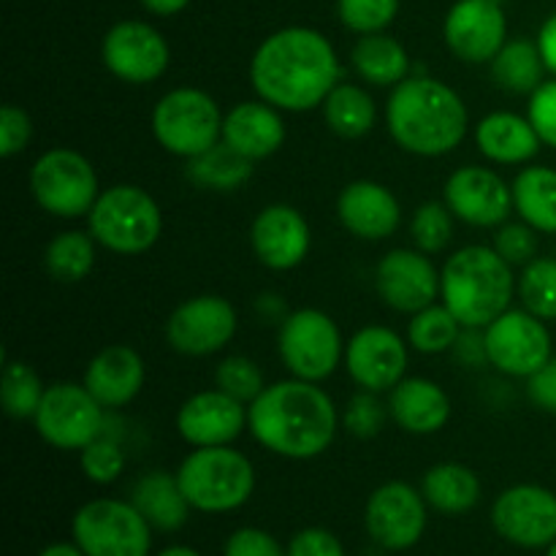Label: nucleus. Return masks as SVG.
Instances as JSON below:
<instances>
[{
    "mask_svg": "<svg viewBox=\"0 0 556 556\" xmlns=\"http://www.w3.org/2000/svg\"><path fill=\"white\" fill-rule=\"evenodd\" d=\"M30 190L43 212L65 220L90 215L101 195L92 163L71 147H54L38 155L30 168Z\"/></svg>",
    "mask_w": 556,
    "mask_h": 556,
    "instance_id": "obj_8",
    "label": "nucleus"
},
{
    "mask_svg": "<svg viewBox=\"0 0 556 556\" xmlns=\"http://www.w3.org/2000/svg\"><path fill=\"white\" fill-rule=\"evenodd\" d=\"M400 14V0H337V16L348 30L383 33Z\"/></svg>",
    "mask_w": 556,
    "mask_h": 556,
    "instance_id": "obj_41",
    "label": "nucleus"
},
{
    "mask_svg": "<svg viewBox=\"0 0 556 556\" xmlns=\"http://www.w3.org/2000/svg\"><path fill=\"white\" fill-rule=\"evenodd\" d=\"M74 541L87 556H150L152 525L134 503L92 500L76 510Z\"/></svg>",
    "mask_w": 556,
    "mask_h": 556,
    "instance_id": "obj_10",
    "label": "nucleus"
},
{
    "mask_svg": "<svg viewBox=\"0 0 556 556\" xmlns=\"http://www.w3.org/2000/svg\"><path fill=\"white\" fill-rule=\"evenodd\" d=\"M38 556H87L79 546H71V543H52V546L43 548Z\"/></svg>",
    "mask_w": 556,
    "mask_h": 556,
    "instance_id": "obj_52",
    "label": "nucleus"
},
{
    "mask_svg": "<svg viewBox=\"0 0 556 556\" xmlns=\"http://www.w3.org/2000/svg\"><path fill=\"white\" fill-rule=\"evenodd\" d=\"M389 413L400 429L410 434H434L448 424L451 400L434 380L402 378L391 389Z\"/></svg>",
    "mask_w": 556,
    "mask_h": 556,
    "instance_id": "obj_26",
    "label": "nucleus"
},
{
    "mask_svg": "<svg viewBox=\"0 0 556 556\" xmlns=\"http://www.w3.org/2000/svg\"><path fill=\"white\" fill-rule=\"evenodd\" d=\"M96 266V239L87 231H63L43 250V269L58 282H79Z\"/></svg>",
    "mask_w": 556,
    "mask_h": 556,
    "instance_id": "obj_35",
    "label": "nucleus"
},
{
    "mask_svg": "<svg viewBox=\"0 0 556 556\" xmlns=\"http://www.w3.org/2000/svg\"><path fill=\"white\" fill-rule=\"evenodd\" d=\"M130 503L141 510L147 521L161 532H174L188 521L190 503L179 489L177 476L168 472H147L136 481Z\"/></svg>",
    "mask_w": 556,
    "mask_h": 556,
    "instance_id": "obj_28",
    "label": "nucleus"
},
{
    "mask_svg": "<svg viewBox=\"0 0 556 556\" xmlns=\"http://www.w3.org/2000/svg\"><path fill=\"white\" fill-rule=\"evenodd\" d=\"M497 3H503V0H497Z\"/></svg>",
    "mask_w": 556,
    "mask_h": 556,
    "instance_id": "obj_55",
    "label": "nucleus"
},
{
    "mask_svg": "<svg viewBox=\"0 0 556 556\" xmlns=\"http://www.w3.org/2000/svg\"><path fill=\"white\" fill-rule=\"evenodd\" d=\"M445 204L456 220L478 228H500L514 210V188L497 172L462 166L445 182Z\"/></svg>",
    "mask_w": 556,
    "mask_h": 556,
    "instance_id": "obj_18",
    "label": "nucleus"
},
{
    "mask_svg": "<svg viewBox=\"0 0 556 556\" xmlns=\"http://www.w3.org/2000/svg\"><path fill=\"white\" fill-rule=\"evenodd\" d=\"M535 228L521 223H503L494 233L492 248L508 261L510 266H527L538 255V237Z\"/></svg>",
    "mask_w": 556,
    "mask_h": 556,
    "instance_id": "obj_43",
    "label": "nucleus"
},
{
    "mask_svg": "<svg viewBox=\"0 0 556 556\" xmlns=\"http://www.w3.org/2000/svg\"><path fill=\"white\" fill-rule=\"evenodd\" d=\"M237 309L223 296H193L166 320V342L182 356H212L237 334Z\"/></svg>",
    "mask_w": 556,
    "mask_h": 556,
    "instance_id": "obj_14",
    "label": "nucleus"
},
{
    "mask_svg": "<svg viewBox=\"0 0 556 556\" xmlns=\"http://www.w3.org/2000/svg\"><path fill=\"white\" fill-rule=\"evenodd\" d=\"M492 527L521 548H543L556 541V494L535 483L510 486L494 500Z\"/></svg>",
    "mask_w": 556,
    "mask_h": 556,
    "instance_id": "obj_15",
    "label": "nucleus"
},
{
    "mask_svg": "<svg viewBox=\"0 0 556 556\" xmlns=\"http://www.w3.org/2000/svg\"><path fill=\"white\" fill-rule=\"evenodd\" d=\"M353 71L375 87H396L410 76V54L389 33H367L351 52Z\"/></svg>",
    "mask_w": 556,
    "mask_h": 556,
    "instance_id": "obj_29",
    "label": "nucleus"
},
{
    "mask_svg": "<svg viewBox=\"0 0 556 556\" xmlns=\"http://www.w3.org/2000/svg\"><path fill=\"white\" fill-rule=\"evenodd\" d=\"M248 427V405L226 391H199L182 402L177 413V432L193 448L231 445Z\"/></svg>",
    "mask_w": 556,
    "mask_h": 556,
    "instance_id": "obj_21",
    "label": "nucleus"
},
{
    "mask_svg": "<svg viewBox=\"0 0 556 556\" xmlns=\"http://www.w3.org/2000/svg\"><path fill=\"white\" fill-rule=\"evenodd\" d=\"M527 394H530L532 405L556 416V358L527 378Z\"/></svg>",
    "mask_w": 556,
    "mask_h": 556,
    "instance_id": "obj_49",
    "label": "nucleus"
},
{
    "mask_svg": "<svg viewBox=\"0 0 556 556\" xmlns=\"http://www.w3.org/2000/svg\"><path fill=\"white\" fill-rule=\"evenodd\" d=\"M462 329L465 326L456 320L445 304H429V307L413 313L410 324H407V345L418 353H445L459 342Z\"/></svg>",
    "mask_w": 556,
    "mask_h": 556,
    "instance_id": "obj_36",
    "label": "nucleus"
},
{
    "mask_svg": "<svg viewBox=\"0 0 556 556\" xmlns=\"http://www.w3.org/2000/svg\"><path fill=\"white\" fill-rule=\"evenodd\" d=\"M476 144L492 163L519 166L541 152V136L530 117L514 112H492L478 123Z\"/></svg>",
    "mask_w": 556,
    "mask_h": 556,
    "instance_id": "obj_27",
    "label": "nucleus"
},
{
    "mask_svg": "<svg viewBox=\"0 0 556 556\" xmlns=\"http://www.w3.org/2000/svg\"><path fill=\"white\" fill-rule=\"evenodd\" d=\"M90 233L117 255H141L161 239L163 215L157 201L139 185H112L92 204Z\"/></svg>",
    "mask_w": 556,
    "mask_h": 556,
    "instance_id": "obj_6",
    "label": "nucleus"
},
{
    "mask_svg": "<svg viewBox=\"0 0 556 556\" xmlns=\"http://www.w3.org/2000/svg\"><path fill=\"white\" fill-rule=\"evenodd\" d=\"M516 293L514 266L494 248L467 244L445 261L440 271V296L465 329H486Z\"/></svg>",
    "mask_w": 556,
    "mask_h": 556,
    "instance_id": "obj_4",
    "label": "nucleus"
},
{
    "mask_svg": "<svg viewBox=\"0 0 556 556\" xmlns=\"http://www.w3.org/2000/svg\"><path fill=\"white\" fill-rule=\"evenodd\" d=\"M345 367L362 391H391L407 369V342L386 326L356 331L345 348Z\"/></svg>",
    "mask_w": 556,
    "mask_h": 556,
    "instance_id": "obj_20",
    "label": "nucleus"
},
{
    "mask_svg": "<svg viewBox=\"0 0 556 556\" xmlns=\"http://www.w3.org/2000/svg\"><path fill=\"white\" fill-rule=\"evenodd\" d=\"M340 60L324 33L291 25L271 33L250 60V85L261 101L280 112H309L324 106L340 85Z\"/></svg>",
    "mask_w": 556,
    "mask_h": 556,
    "instance_id": "obj_1",
    "label": "nucleus"
},
{
    "mask_svg": "<svg viewBox=\"0 0 556 556\" xmlns=\"http://www.w3.org/2000/svg\"><path fill=\"white\" fill-rule=\"evenodd\" d=\"M43 383L38 378L36 369L25 362H9L5 358L3 375H0V400H3V410L11 418H25L36 416L38 405L43 400Z\"/></svg>",
    "mask_w": 556,
    "mask_h": 556,
    "instance_id": "obj_37",
    "label": "nucleus"
},
{
    "mask_svg": "<svg viewBox=\"0 0 556 556\" xmlns=\"http://www.w3.org/2000/svg\"><path fill=\"white\" fill-rule=\"evenodd\" d=\"M410 237L416 242V250H421V253H443L448 248L451 237H454V212L448 210L445 201H427L413 215Z\"/></svg>",
    "mask_w": 556,
    "mask_h": 556,
    "instance_id": "obj_39",
    "label": "nucleus"
},
{
    "mask_svg": "<svg viewBox=\"0 0 556 556\" xmlns=\"http://www.w3.org/2000/svg\"><path fill=\"white\" fill-rule=\"evenodd\" d=\"M527 117H530V123L535 125L543 144L554 147L556 150V79L543 81V85L532 92Z\"/></svg>",
    "mask_w": 556,
    "mask_h": 556,
    "instance_id": "obj_46",
    "label": "nucleus"
},
{
    "mask_svg": "<svg viewBox=\"0 0 556 556\" xmlns=\"http://www.w3.org/2000/svg\"><path fill=\"white\" fill-rule=\"evenodd\" d=\"M215 389L226 391L228 396L239 400L242 405H253L264 386V372L258 364L248 356H228L215 369Z\"/></svg>",
    "mask_w": 556,
    "mask_h": 556,
    "instance_id": "obj_40",
    "label": "nucleus"
},
{
    "mask_svg": "<svg viewBox=\"0 0 556 556\" xmlns=\"http://www.w3.org/2000/svg\"><path fill=\"white\" fill-rule=\"evenodd\" d=\"M519 296L527 313L556 320V258H535L519 277Z\"/></svg>",
    "mask_w": 556,
    "mask_h": 556,
    "instance_id": "obj_38",
    "label": "nucleus"
},
{
    "mask_svg": "<svg viewBox=\"0 0 556 556\" xmlns=\"http://www.w3.org/2000/svg\"><path fill=\"white\" fill-rule=\"evenodd\" d=\"M538 47H541L546 71H552L556 76V14H552L543 22L541 33H538Z\"/></svg>",
    "mask_w": 556,
    "mask_h": 556,
    "instance_id": "obj_50",
    "label": "nucleus"
},
{
    "mask_svg": "<svg viewBox=\"0 0 556 556\" xmlns=\"http://www.w3.org/2000/svg\"><path fill=\"white\" fill-rule=\"evenodd\" d=\"M79 465H81V472H85L92 483L106 486V483H114L119 476H123L125 451L117 440L103 438L101 434V438L92 440L87 448L79 451Z\"/></svg>",
    "mask_w": 556,
    "mask_h": 556,
    "instance_id": "obj_42",
    "label": "nucleus"
},
{
    "mask_svg": "<svg viewBox=\"0 0 556 556\" xmlns=\"http://www.w3.org/2000/svg\"><path fill=\"white\" fill-rule=\"evenodd\" d=\"M421 489L427 505L448 516L467 514L481 500V481L470 467L459 465V462H443V465L429 467Z\"/></svg>",
    "mask_w": 556,
    "mask_h": 556,
    "instance_id": "obj_30",
    "label": "nucleus"
},
{
    "mask_svg": "<svg viewBox=\"0 0 556 556\" xmlns=\"http://www.w3.org/2000/svg\"><path fill=\"white\" fill-rule=\"evenodd\" d=\"M223 556H288L282 552L280 543L264 530H255V527H244L237 530L226 543V552Z\"/></svg>",
    "mask_w": 556,
    "mask_h": 556,
    "instance_id": "obj_47",
    "label": "nucleus"
},
{
    "mask_svg": "<svg viewBox=\"0 0 556 556\" xmlns=\"http://www.w3.org/2000/svg\"><path fill=\"white\" fill-rule=\"evenodd\" d=\"M486 362L510 378H530L552 362V334L538 315L505 309L483 329Z\"/></svg>",
    "mask_w": 556,
    "mask_h": 556,
    "instance_id": "obj_12",
    "label": "nucleus"
},
{
    "mask_svg": "<svg viewBox=\"0 0 556 556\" xmlns=\"http://www.w3.org/2000/svg\"><path fill=\"white\" fill-rule=\"evenodd\" d=\"M340 416L334 400L309 380L266 386L248 405V429L266 451L286 459H315L334 443Z\"/></svg>",
    "mask_w": 556,
    "mask_h": 556,
    "instance_id": "obj_2",
    "label": "nucleus"
},
{
    "mask_svg": "<svg viewBox=\"0 0 556 556\" xmlns=\"http://www.w3.org/2000/svg\"><path fill=\"white\" fill-rule=\"evenodd\" d=\"M514 210L541 233H556V168L530 166L514 179Z\"/></svg>",
    "mask_w": 556,
    "mask_h": 556,
    "instance_id": "obj_31",
    "label": "nucleus"
},
{
    "mask_svg": "<svg viewBox=\"0 0 556 556\" xmlns=\"http://www.w3.org/2000/svg\"><path fill=\"white\" fill-rule=\"evenodd\" d=\"M144 362L128 345H109L87 364L81 383L106 410L130 405L144 389Z\"/></svg>",
    "mask_w": 556,
    "mask_h": 556,
    "instance_id": "obj_24",
    "label": "nucleus"
},
{
    "mask_svg": "<svg viewBox=\"0 0 556 556\" xmlns=\"http://www.w3.org/2000/svg\"><path fill=\"white\" fill-rule=\"evenodd\" d=\"M443 38L462 63H492L508 41V20L497 0H456L443 22Z\"/></svg>",
    "mask_w": 556,
    "mask_h": 556,
    "instance_id": "obj_17",
    "label": "nucleus"
},
{
    "mask_svg": "<svg viewBox=\"0 0 556 556\" xmlns=\"http://www.w3.org/2000/svg\"><path fill=\"white\" fill-rule=\"evenodd\" d=\"M33 136V123L25 109L5 103L0 109V155L14 157L27 147Z\"/></svg>",
    "mask_w": 556,
    "mask_h": 556,
    "instance_id": "obj_45",
    "label": "nucleus"
},
{
    "mask_svg": "<svg viewBox=\"0 0 556 556\" xmlns=\"http://www.w3.org/2000/svg\"><path fill=\"white\" fill-rule=\"evenodd\" d=\"M386 416H391L389 405L378 400V394L372 391H362L351 400L345 410V427L348 432L356 434V438H375V434L383 429Z\"/></svg>",
    "mask_w": 556,
    "mask_h": 556,
    "instance_id": "obj_44",
    "label": "nucleus"
},
{
    "mask_svg": "<svg viewBox=\"0 0 556 556\" xmlns=\"http://www.w3.org/2000/svg\"><path fill=\"white\" fill-rule=\"evenodd\" d=\"M188 3L190 0H141L147 14L152 16H174L188 9Z\"/></svg>",
    "mask_w": 556,
    "mask_h": 556,
    "instance_id": "obj_51",
    "label": "nucleus"
},
{
    "mask_svg": "<svg viewBox=\"0 0 556 556\" xmlns=\"http://www.w3.org/2000/svg\"><path fill=\"white\" fill-rule=\"evenodd\" d=\"M223 141L253 163L275 155L286 141L280 109L266 101L237 103L223 119Z\"/></svg>",
    "mask_w": 556,
    "mask_h": 556,
    "instance_id": "obj_25",
    "label": "nucleus"
},
{
    "mask_svg": "<svg viewBox=\"0 0 556 556\" xmlns=\"http://www.w3.org/2000/svg\"><path fill=\"white\" fill-rule=\"evenodd\" d=\"M324 119L342 139H362L375 128L378 109L364 87L342 81L324 101Z\"/></svg>",
    "mask_w": 556,
    "mask_h": 556,
    "instance_id": "obj_33",
    "label": "nucleus"
},
{
    "mask_svg": "<svg viewBox=\"0 0 556 556\" xmlns=\"http://www.w3.org/2000/svg\"><path fill=\"white\" fill-rule=\"evenodd\" d=\"M157 556H201V554L193 552V548H188V546H168V548H163Z\"/></svg>",
    "mask_w": 556,
    "mask_h": 556,
    "instance_id": "obj_53",
    "label": "nucleus"
},
{
    "mask_svg": "<svg viewBox=\"0 0 556 556\" xmlns=\"http://www.w3.org/2000/svg\"><path fill=\"white\" fill-rule=\"evenodd\" d=\"M386 125L396 144L418 157L454 152L467 136L470 114L454 87L434 76H407L391 90Z\"/></svg>",
    "mask_w": 556,
    "mask_h": 556,
    "instance_id": "obj_3",
    "label": "nucleus"
},
{
    "mask_svg": "<svg viewBox=\"0 0 556 556\" xmlns=\"http://www.w3.org/2000/svg\"><path fill=\"white\" fill-rule=\"evenodd\" d=\"M250 177H253V161L231 150L226 141L188 161V179L204 190L228 193V190L242 188Z\"/></svg>",
    "mask_w": 556,
    "mask_h": 556,
    "instance_id": "obj_34",
    "label": "nucleus"
},
{
    "mask_svg": "<svg viewBox=\"0 0 556 556\" xmlns=\"http://www.w3.org/2000/svg\"><path fill=\"white\" fill-rule=\"evenodd\" d=\"M364 525L375 543L389 552H405L427 530V500L405 481L383 483L369 494Z\"/></svg>",
    "mask_w": 556,
    "mask_h": 556,
    "instance_id": "obj_16",
    "label": "nucleus"
},
{
    "mask_svg": "<svg viewBox=\"0 0 556 556\" xmlns=\"http://www.w3.org/2000/svg\"><path fill=\"white\" fill-rule=\"evenodd\" d=\"M223 112L215 98L195 87L168 90L152 109L157 144L177 157H195L223 141Z\"/></svg>",
    "mask_w": 556,
    "mask_h": 556,
    "instance_id": "obj_7",
    "label": "nucleus"
},
{
    "mask_svg": "<svg viewBox=\"0 0 556 556\" xmlns=\"http://www.w3.org/2000/svg\"><path fill=\"white\" fill-rule=\"evenodd\" d=\"M106 407L87 391L85 383H52L33 416L38 438L52 448L81 451L103 434Z\"/></svg>",
    "mask_w": 556,
    "mask_h": 556,
    "instance_id": "obj_11",
    "label": "nucleus"
},
{
    "mask_svg": "<svg viewBox=\"0 0 556 556\" xmlns=\"http://www.w3.org/2000/svg\"><path fill=\"white\" fill-rule=\"evenodd\" d=\"M101 60L117 79L130 85H150L161 79L172 60L163 33L150 22L123 20L106 30L101 41Z\"/></svg>",
    "mask_w": 556,
    "mask_h": 556,
    "instance_id": "obj_13",
    "label": "nucleus"
},
{
    "mask_svg": "<svg viewBox=\"0 0 556 556\" xmlns=\"http://www.w3.org/2000/svg\"><path fill=\"white\" fill-rule=\"evenodd\" d=\"M337 217L353 237L380 242L400 228L402 206L386 185L372 182V179H356L342 188L340 199H337Z\"/></svg>",
    "mask_w": 556,
    "mask_h": 556,
    "instance_id": "obj_23",
    "label": "nucleus"
},
{
    "mask_svg": "<svg viewBox=\"0 0 556 556\" xmlns=\"http://www.w3.org/2000/svg\"><path fill=\"white\" fill-rule=\"evenodd\" d=\"M309 223L291 204H269L250 226L253 253L266 269H296L309 253Z\"/></svg>",
    "mask_w": 556,
    "mask_h": 556,
    "instance_id": "obj_22",
    "label": "nucleus"
},
{
    "mask_svg": "<svg viewBox=\"0 0 556 556\" xmlns=\"http://www.w3.org/2000/svg\"><path fill=\"white\" fill-rule=\"evenodd\" d=\"M546 556H556V541L552 543V546H548V552H546Z\"/></svg>",
    "mask_w": 556,
    "mask_h": 556,
    "instance_id": "obj_54",
    "label": "nucleus"
},
{
    "mask_svg": "<svg viewBox=\"0 0 556 556\" xmlns=\"http://www.w3.org/2000/svg\"><path fill=\"white\" fill-rule=\"evenodd\" d=\"M177 481L190 508L201 514H228L253 497V462L231 445L195 448L182 459Z\"/></svg>",
    "mask_w": 556,
    "mask_h": 556,
    "instance_id": "obj_5",
    "label": "nucleus"
},
{
    "mask_svg": "<svg viewBox=\"0 0 556 556\" xmlns=\"http://www.w3.org/2000/svg\"><path fill=\"white\" fill-rule=\"evenodd\" d=\"M277 348L288 372L309 383L331 378L345 358L340 326L331 315L315 307L296 309L282 320Z\"/></svg>",
    "mask_w": 556,
    "mask_h": 556,
    "instance_id": "obj_9",
    "label": "nucleus"
},
{
    "mask_svg": "<svg viewBox=\"0 0 556 556\" xmlns=\"http://www.w3.org/2000/svg\"><path fill=\"white\" fill-rule=\"evenodd\" d=\"M288 556H345V548L337 541V535H331L329 530H320V527H309L302 530L299 535H293V541L288 543Z\"/></svg>",
    "mask_w": 556,
    "mask_h": 556,
    "instance_id": "obj_48",
    "label": "nucleus"
},
{
    "mask_svg": "<svg viewBox=\"0 0 556 556\" xmlns=\"http://www.w3.org/2000/svg\"><path fill=\"white\" fill-rule=\"evenodd\" d=\"M375 288L383 304L396 313H418L434 304L440 293V271L421 250H391L375 269Z\"/></svg>",
    "mask_w": 556,
    "mask_h": 556,
    "instance_id": "obj_19",
    "label": "nucleus"
},
{
    "mask_svg": "<svg viewBox=\"0 0 556 556\" xmlns=\"http://www.w3.org/2000/svg\"><path fill=\"white\" fill-rule=\"evenodd\" d=\"M489 65H492V79L497 81V87L514 96H532L543 85V71H546L541 47L527 38L505 41V47Z\"/></svg>",
    "mask_w": 556,
    "mask_h": 556,
    "instance_id": "obj_32",
    "label": "nucleus"
}]
</instances>
